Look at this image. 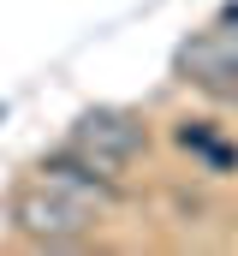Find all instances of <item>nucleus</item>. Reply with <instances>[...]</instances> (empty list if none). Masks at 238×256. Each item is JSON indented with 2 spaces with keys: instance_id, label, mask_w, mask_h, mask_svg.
Masks as SVG:
<instances>
[{
  "instance_id": "obj_1",
  "label": "nucleus",
  "mask_w": 238,
  "mask_h": 256,
  "mask_svg": "<svg viewBox=\"0 0 238 256\" xmlns=\"http://www.w3.org/2000/svg\"><path fill=\"white\" fill-rule=\"evenodd\" d=\"M6 220H12V232H18L24 244H36V250H78V244H90V232H96V214L78 208V202H66V196H54L48 185H24V191L12 196Z\"/></svg>"
},
{
  "instance_id": "obj_2",
  "label": "nucleus",
  "mask_w": 238,
  "mask_h": 256,
  "mask_svg": "<svg viewBox=\"0 0 238 256\" xmlns=\"http://www.w3.org/2000/svg\"><path fill=\"white\" fill-rule=\"evenodd\" d=\"M36 185H48L54 196L78 202V208H90L96 220L114 214L119 202H125V173L102 167V161H90L78 143H66V149H54V155L36 161Z\"/></svg>"
},
{
  "instance_id": "obj_3",
  "label": "nucleus",
  "mask_w": 238,
  "mask_h": 256,
  "mask_svg": "<svg viewBox=\"0 0 238 256\" xmlns=\"http://www.w3.org/2000/svg\"><path fill=\"white\" fill-rule=\"evenodd\" d=\"M66 143H78L90 161H102V167L125 173L131 161L149 155V126H143V114H131V108L96 102V108H84V114L72 120V137H66Z\"/></svg>"
},
{
  "instance_id": "obj_4",
  "label": "nucleus",
  "mask_w": 238,
  "mask_h": 256,
  "mask_svg": "<svg viewBox=\"0 0 238 256\" xmlns=\"http://www.w3.org/2000/svg\"><path fill=\"white\" fill-rule=\"evenodd\" d=\"M173 72L184 78V84H190V90L214 96V102H238V60H232V48H226L214 30H202V36L178 42Z\"/></svg>"
},
{
  "instance_id": "obj_5",
  "label": "nucleus",
  "mask_w": 238,
  "mask_h": 256,
  "mask_svg": "<svg viewBox=\"0 0 238 256\" xmlns=\"http://www.w3.org/2000/svg\"><path fill=\"white\" fill-rule=\"evenodd\" d=\"M173 143L190 149V155H202L208 173H238V143H226L208 120H178V126H173Z\"/></svg>"
},
{
  "instance_id": "obj_6",
  "label": "nucleus",
  "mask_w": 238,
  "mask_h": 256,
  "mask_svg": "<svg viewBox=\"0 0 238 256\" xmlns=\"http://www.w3.org/2000/svg\"><path fill=\"white\" fill-rule=\"evenodd\" d=\"M214 36L232 48V60H238V0H226V12H220V24H214Z\"/></svg>"
}]
</instances>
